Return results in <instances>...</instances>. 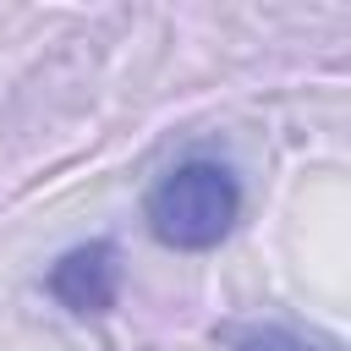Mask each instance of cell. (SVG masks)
<instances>
[{
    "label": "cell",
    "mask_w": 351,
    "mask_h": 351,
    "mask_svg": "<svg viewBox=\"0 0 351 351\" xmlns=\"http://www.w3.org/2000/svg\"><path fill=\"white\" fill-rule=\"evenodd\" d=\"M44 285L71 313H110L115 296H121V247L104 241V236L82 241V247H71V252L55 258V269H49Z\"/></svg>",
    "instance_id": "7a4b0ae2"
},
{
    "label": "cell",
    "mask_w": 351,
    "mask_h": 351,
    "mask_svg": "<svg viewBox=\"0 0 351 351\" xmlns=\"http://www.w3.org/2000/svg\"><path fill=\"white\" fill-rule=\"evenodd\" d=\"M241 214V181L219 159H181L170 165L143 203L148 230L176 252H208L230 236Z\"/></svg>",
    "instance_id": "6da1fadb"
},
{
    "label": "cell",
    "mask_w": 351,
    "mask_h": 351,
    "mask_svg": "<svg viewBox=\"0 0 351 351\" xmlns=\"http://www.w3.org/2000/svg\"><path fill=\"white\" fill-rule=\"evenodd\" d=\"M236 351H324V346H313L307 335H296L285 324H263V329L236 335Z\"/></svg>",
    "instance_id": "3957f363"
}]
</instances>
